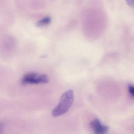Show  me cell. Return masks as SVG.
<instances>
[{
	"label": "cell",
	"instance_id": "6da1fadb",
	"mask_svg": "<svg viewBox=\"0 0 134 134\" xmlns=\"http://www.w3.org/2000/svg\"><path fill=\"white\" fill-rule=\"evenodd\" d=\"M73 91L69 90L64 92L57 106L52 111L54 117H58L66 113L71 107L74 101Z\"/></svg>",
	"mask_w": 134,
	"mask_h": 134
},
{
	"label": "cell",
	"instance_id": "7a4b0ae2",
	"mask_svg": "<svg viewBox=\"0 0 134 134\" xmlns=\"http://www.w3.org/2000/svg\"><path fill=\"white\" fill-rule=\"evenodd\" d=\"M21 83L23 84H37L47 83L49 81L48 77L45 74H40L35 72L29 73L23 76Z\"/></svg>",
	"mask_w": 134,
	"mask_h": 134
},
{
	"label": "cell",
	"instance_id": "3957f363",
	"mask_svg": "<svg viewBox=\"0 0 134 134\" xmlns=\"http://www.w3.org/2000/svg\"><path fill=\"white\" fill-rule=\"evenodd\" d=\"M51 18L49 16L43 18L36 23V26L37 27H42L47 25L51 21Z\"/></svg>",
	"mask_w": 134,
	"mask_h": 134
},
{
	"label": "cell",
	"instance_id": "277c9868",
	"mask_svg": "<svg viewBox=\"0 0 134 134\" xmlns=\"http://www.w3.org/2000/svg\"><path fill=\"white\" fill-rule=\"evenodd\" d=\"M108 129L109 127L107 126L101 125L94 130V134H105Z\"/></svg>",
	"mask_w": 134,
	"mask_h": 134
},
{
	"label": "cell",
	"instance_id": "5b68a950",
	"mask_svg": "<svg viewBox=\"0 0 134 134\" xmlns=\"http://www.w3.org/2000/svg\"><path fill=\"white\" fill-rule=\"evenodd\" d=\"M101 125L100 121L98 119H94L90 123V126L93 130L95 129L96 127H99Z\"/></svg>",
	"mask_w": 134,
	"mask_h": 134
},
{
	"label": "cell",
	"instance_id": "8992f818",
	"mask_svg": "<svg viewBox=\"0 0 134 134\" xmlns=\"http://www.w3.org/2000/svg\"><path fill=\"white\" fill-rule=\"evenodd\" d=\"M128 91L130 95L132 97H134V86L129 85L128 86Z\"/></svg>",
	"mask_w": 134,
	"mask_h": 134
},
{
	"label": "cell",
	"instance_id": "52a82bcc",
	"mask_svg": "<svg viewBox=\"0 0 134 134\" xmlns=\"http://www.w3.org/2000/svg\"><path fill=\"white\" fill-rule=\"evenodd\" d=\"M127 4L131 7H134V0H129L126 1Z\"/></svg>",
	"mask_w": 134,
	"mask_h": 134
}]
</instances>
